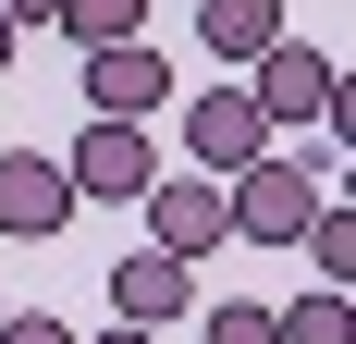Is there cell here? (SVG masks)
<instances>
[{
	"mask_svg": "<svg viewBox=\"0 0 356 344\" xmlns=\"http://www.w3.org/2000/svg\"><path fill=\"white\" fill-rule=\"evenodd\" d=\"M49 25H62L74 49H111V37H147V0H62Z\"/></svg>",
	"mask_w": 356,
	"mask_h": 344,
	"instance_id": "cell-11",
	"label": "cell"
},
{
	"mask_svg": "<svg viewBox=\"0 0 356 344\" xmlns=\"http://www.w3.org/2000/svg\"><path fill=\"white\" fill-rule=\"evenodd\" d=\"M0 62H13V25H0Z\"/></svg>",
	"mask_w": 356,
	"mask_h": 344,
	"instance_id": "cell-17",
	"label": "cell"
},
{
	"mask_svg": "<svg viewBox=\"0 0 356 344\" xmlns=\"http://www.w3.org/2000/svg\"><path fill=\"white\" fill-rule=\"evenodd\" d=\"M0 320H13V295H0Z\"/></svg>",
	"mask_w": 356,
	"mask_h": 344,
	"instance_id": "cell-18",
	"label": "cell"
},
{
	"mask_svg": "<svg viewBox=\"0 0 356 344\" xmlns=\"http://www.w3.org/2000/svg\"><path fill=\"white\" fill-rule=\"evenodd\" d=\"M0 344H74V320H49V308H13V320H0Z\"/></svg>",
	"mask_w": 356,
	"mask_h": 344,
	"instance_id": "cell-14",
	"label": "cell"
},
{
	"mask_svg": "<svg viewBox=\"0 0 356 344\" xmlns=\"http://www.w3.org/2000/svg\"><path fill=\"white\" fill-rule=\"evenodd\" d=\"M62 221H74L62 160H49V148H13V160H0V234H13V246H49Z\"/></svg>",
	"mask_w": 356,
	"mask_h": 344,
	"instance_id": "cell-7",
	"label": "cell"
},
{
	"mask_svg": "<svg viewBox=\"0 0 356 344\" xmlns=\"http://www.w3.org/2000/svg\"><path fill=\"white\" fill-rule=\"evenodd\" d=\"M270 37H295V25H283V0H197V49H209L221 74H246Z\"/></svg>",
	"mask_w": 356,
	"mask_h": 344,
	"instance_id": "cell-9",
	"label": "cell"
},
{
	"mask_svg": "<svg viewBox=\"0 0 356 344\" xmlns=\"http://www.w3.org/2000/svg\"><path fill=\"white\" fill-rule=\"evenodd\" d=\"M136 209H147V246H160V258H184V271H197L209 246H234V221H221V185H209V172H160Z\"/></svg>",
	"mask_w": 356,
	"mask_h": 344,
	"instance_id": "cell-5",
	"label": "cell"
},
{
	"mask_svg": "<svg viewBox=\"0 0 356 344\" xmlns=\"http://www.w3.org/2000/svg\"><path fill=\"white\" fill-rule=\"evenodd\" d=\"M62 185H74V209L99 197V209H136L147 185H160V160H147V123H86V136L62 148Z\"/></svg>",
	"mask_w": 356,
	"mask_h": 344,
	"instance_id": "cell-4",
	"label": "cell"
},
{
	"mask_svg": "<svg viewBox=\"0 0 356 344\" xmlns=\"http://www.w3.org/2000/svg\"><path fill=\"white\" fill-rule=\"evenodd\" d=\"M160 99H172V62H160L147 37H111V49H86V123H147Z\"/></svg>",
	"mask_w": 356,
	"mask_h": 344,
	"instance_id": "cell-6",
	"label": "cell"
},
{
	"mask_svg": "<svg viewBox=\"0 0 356 344\" xmlns=\"http://www.w3.org/2000/svg\"><path fill=\"white\" fill-rule=\"evenodd\" d=\"M320 197H332V172H307V160L270 148V160H246L234 185H221V221H234L246 246H295L307 221H320Z\"/></svg>",
	"mask_w": 356,
	"mask_h": 344,
	"instance_id": "cell-1",
	"label": "cell"
},
{
	"mask_svg": "<svg viewBox=\"0 0 356 344\" xmlns=\"http://www.w3.org/2000/svg\"><path fill=\"white\" fill-rule=\"evenodd\" d=\"M197 308V271L184 258H160V246H136V258H111V320H136V332H160V320Z\"/></svg>",
	"mask_w": 356,
	"mask_h": 344,
	"instance_id": "cell-8",
	"label": "cell"
},
{
	"mask_svg": "<svg viewBox=\"0 0 356 344\" xmlns=\"http://www.w3.org/2000/svg\"><path fill=\"white\" fill-rule=\"evenodd\" d=\"M270 332H283V344H356V295H344V283H307L295 308H270Z\"/></svg>",
	"mask_w": 356,
	"mask_h": 344,
	"instance_id": "cell-10",
	"label": "cell"
},
{
	"mask_svg": "<svg viewBox=\"0 0 356 344\" xmlns=\"http://www.w3.org/2000/svg\"><path fill=\"white\" fill-rule=\"evenodd\" d=\"M74 344H160V332H136V320H111V332H74Z\"/></svg>",
	"mask_w": 356,
	"mask_h": 344,
	"instance_id": "cell-16",
	"label": "cell"
},
{
	"mask_svg": "<svg viewBox=\"0 0 356 344\" xmlns=\"http://www.w3.org/2000/svg\"><path fill=\"white\" fill-rule=\"evenodd\" d=\"M49 13H62V0H0V25L25 37V25H49Z\"/></svg>",
	"mask_w": 356,
	"mask_h": 344,
	"instance_id": "cell-15",
	"label": "cell"
},
{
	"mask_svg": "<svg viewBox=\"0 0 356 344\" xmlns=\"http://www.w3.org/2000/svg\"><path fill=\"white\" fill-rule=\"evenodd\" d=\"M295 246H307V271H320V283H356V209H344V197H320V221H307Z\"/></svg>",
	"mask_w": 356,
	"mask_h": 344,
	"instance_id": "cell-12",
	"label": "cell"
},
{
	"mask_svg": "<svg viewBox=\"0 0 356 344\" xmlns=\"http://www.w3.org/2000/svg\"><path fill=\"white\" fill-rule=\"evenodd\" d=\"M246 99H258V123L283 136V123H320V111L344 99V74H332V49H307V37H270L246 62Z\"/></svg>",
	"mask_w": 356,
	"mask_h": 344,
	"instance_id": "cell-3",
	"label": "cell"
},
{
	"mask_svg": "<svg viewBox=\"0 0 356 344\" xmlns=\"http://www.w3.org/2000/svg\"><path fill=\"white\" fill-rule=\"evenodd\" d=\"M184 160L209 172V185H234L246 160H270V123H258V99L234 86V74H209V86L184 99Z\"/></svg>",
	"mask_w": 356,
	"mask_h": 344,
	"instance_id": "cell-2",
	"label": "cell"
},
{
	"mask_svg": "<svg viewBox=\"0 0 356 344\" xmlns=\"http://www.w3.org/2000/svg\"><path fill=\"white\" fill-rule=\"evenodd\" d=\"M209 344H283V332H270L258 295H221V308H209Z\"/></svg>",
	"mask_w": 356,
	"mask_h": 344,
	"instance_id": "cell-13",
	"label": "cell"
}]
</instances>
